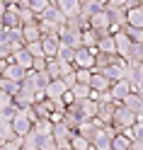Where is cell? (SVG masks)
<instances>
[{
    "label": "cell",
    "mask_w": 143,
    "mask_h": 150,
    "mask_svg": "<svg viewBox=\"0 0 143 150\" xmlns=\"http://www.w3.org/2000/svg\"><path fill=\"white\" fill-rule=\"evenodd\" d=\"M138 121V111H133V109H129L126 104H117V111H114V119H112V124L117 126L119 131H126V128H131L133 124Z\"/></svg>",
    "instance_id": "cell-1"
},
{
    "label": "cell",
    "mask_w": 143,
    "mask_h": 150,
    "mask_svg": "<svg viewBox=\"0 0 143 150\" xmlns=\"http://www.w3.org/2000/svg\"><path fill=\"white\" fill-rule=\"evenodd\" d=\"M58 36H61V44H68V46H73V49L83 46V29H80V27H75V24L65 22Z\"/></svg>",
    "instance_id": "cell-2"
},
{
    "label": "cell",
    "mask_w": 143,
    "mask_h": 150,
    "mask_svg": "<svg viewBox=\"0 0 143 150\" xmlns=\"http://www.w3.org/2000/svg\"><path fill=\"white\" fill-rule=\"evenodd\" d=\"M95 61H97V49L92 46H78L75 49V65L78 68H95Z\"/></svg>",
    "instance_id": "cell-3"
},
{
    "label": "cell",
    "mask_w": 143,
    "mask_h": 150,
    "mask_svg": "<svg viewBox=\"0 0 143 150\" xmlns=\"http://www.w3.org/2000/svg\"><path fill=\"white\" fill-rule=\"evenodd\" d=\"M12 128H15V133H20V136L29 133V131L34 128V119L27 114V109H24V107L17 109V114H15V119H12Z\"/></svg>",
    "instance_id": "cell-4"
},
{
    "label": "cell",
    "mask_w": 143,
    "mask_h": 150,
    "mask_svg": "<svg viewBox=\"0 0 143 150\" xmlns=\"http://www.w3.org/2000/svg\"><path fill=\"white\" fill-rule=\"evenodd\" d=\"M117 99H97V119L102 124H112L114 111H117Z\"/></svg>",
    "instance_id": "cell-5"
},
{
    "label": "cell",
    "mask_w": 143,
    "mask_h": 150,
    "mask_svg": "<svg viewBox=\"0 0 143 150\" xmlns=\"http://www.w3.org/2000/svg\"><path fill=\"white\" fill-rule=\"evenodd\" d=\"M104 7H107L109 20H112V32L124 29V27L129 24V20H126V7H117V5H104Z\"/></svg>",
    "instance_id": "cell-6"
},
{
    "label": "cell",
    "mask_w": 143,
    "mask_h": 150,
    "mask_svg": "<svg viewBox=\"0 0 143 150\" xmlns=\"http://www.w3.org/2000/svg\"><path fill=\"white\" fill-rule=\"evenodd\" d=\"M41 44H44L46 58H56V56H58V51H61V36L58 34H44Z\"/></svg>",
    "instance_id": "cell-7"
},
{
    "label": "cell",
    "mask_w": 143,
    "mask_h": 150,
    "mask_svg": "<svg viewBox=\"0 0 143 150\" xmlns=\"http://www.w3.org/2000/svg\"><path fill=\"white\" fill-rule=\"evenodd\" d=\"M90 27H95L97 32H112V20H109L107 7H102L100 12H95L90 17Z\"/></svg>",
    "instance_id": "cell-8"
},
{
    "label": "cell",
    "mask_w": 143,
    "mask_h": 150,
    "mask_svg": "<svg viewBox=\"0 0 143 150\" xmlns=\"http://www.w3.org/2000/svg\"><path fill=\"white\" fill-rule=\"evenodd\" d=\"M90 87H92V90H97V92H109V90H112V80H109V75L95 68V70H92V78H90Z\"/></svg>",
    "instance_id": "cell-9"
},
{
    "label": "cell",
    "mask_w": 143,
    "mask_h": 150,
    "mask_svg": "<svg viewBox=\"0 0 143 150\" xmlns=\"http://www.w3.org/2000/svg\"><path fill=\"white\" fill-rule=\"evenodd\" d=\"M114 39H117V53L126 58L129 51H131V44H133L131 36H129V32L126 29H117V32H114Z\"/></svg>",
    "instance_id": "cell-10"
},
{
    "label": "cell",
    "mask_w": 143,
    "mask_h": 150,
    "mask_svg": "<svg viewBox=\"0 0 143 150\" xmlns=\"http://www.w3.org/2000/svg\"><path fill=\"white\" fill-rule=\"evenodd\" d=\"M75 104H78V111L83 119H97V99L88 97V99H78Z\"/></svg>",
    "instance_id": "cell-11"
},
{
    "label": "cell",
    "mask_w": 143,
    "mask_h": 150,
    "mask_svg": "<svg viewBox=\"0 0 143 150\" xmlns=\"http://www.w3.org/2000/svg\"><path fill=\"white\" fill-rule=\"evenodd\" d=\"M131 90H133V87H131V80H129V78H121V80H114V82H112V90H109V92H112V97L117 99V102H121Z\"/></svg>",
    "instance_id": "cell-12"
},
{
    "label": "cell",
    "mask_w": 143,
    "mask_h": 150,
    "mask_svg": "<svg viewBox=\"0 0 143 150\" xmlns=\"http://www.w3.org/2000/svg\"><path fill=\"white\" fill-rule=\"evenodd\" d=\"M5 29H12V27H22V17H20V5H7V10L3 15Z\"/></svg>",
    "instance_id": "cell-13"
},
{
    "label": "cell",
    "mask_w": 143,
    "mask_h": 150,
    "mask_svg": "<svg viewBox=\"0 0 143 150\" xmlns=\"http://www.w3.org/2000/svg\"><path fill=\"white\" fill-rule=\"evenodd\" d=\"M97 51H104V53H117V39H114V32H100Z\"/></svg>",
    "instance_id": "cell-14"
},
{
    "label": "cell",
    "mask_w": 143,
    "mask_h": 150,
    "mask_svg": "<svg viewBox=\"0 0 143 150\" xmlns=\"http://www.w3.org/2000/svg\"><path fill=\"white\" fill-rule=\"evenodd\" d=\"M65 92H68V85H65V80L63 78H56L49 82V87H46V97H51V99H61Z\"/></svg>",
    "instance_id": "cell-15"
},
{
    "label": "cell",
    "mask_w": 143,
    "mask_h": 150,
    "mask_svg": "<svg viewBox=\"0 0 143 150\" xmlns=\"http://www.w3.org/2000/svg\"><path fill=\"white\" fill-rule=\"evenodd\" d=\"M34 102H36V92L29 90V87H24V85H22L20 92L15 95V104H17V107H32Z\"/></svg>",
    "instance_id": "cell-16"
},
{
    "label": "cell",
    "mask_w": 143,
    "mask_h": 150,
    "mask_svg": "<svg viewBox=\"0 0 143 150\" xmlns=\"http://www.w3.org/2000/svg\"><path fill=\"white\" fill-rule=\"evenodd\" d=\"M22 36H24V44H29V41H39L44 32H41V27L39 22H32V24H22Z\"/></svg>",
    "instance_id": "cell-17"
},
{
    "label": "cell",
    "mask_w": 143,
    "mask_h": 150,
    "mask_svg": "<svg viewBox=\"0 0 143 150\" xmlns=\"http://www.w3.org/2000/svg\"><path fill=\"white\" fill-rule=\"evenodd\" d=\"M10 61L20 63L22 68H27V70H29L32 65H34V56L29 53V49H27V46H22V49H17V51L12 53V58H10Z\"/></svg>",
    "instance_id": "cell-18"
},
{
    "label": "cell",
    "mask_w": 143,
    "mask_h": 150,
    "mask_svg": "<svg viewBox=\"0 0 143 150\" xmlns=\"http://www.w3.org/2000/svg\"><path fill=\"white\" fill-rule=\"evenodd\" d=\"M121 104H126L129 109H133V111H138V114H141V111H143V95L136 92V90H131L129 95L121 99Z\"/></svg>",
    "instance_id": "cell-19"
},
{
    "label": "cell",
    "mask_w": 143,
    "mask_h": 150,
    "mask_svg": "<svg viewBox=\"0 0 143 150\" xmlns=\"http://www.w3.org/2000/svg\"><path fill=\"white\" fill-rule=\"evenodd\" d=\"M5 78H10V80H17V82H22L24 80V75H27V68H22L20 63H15V61H10L7 63V68H5Z\"/></svg>",
    "instance_id": "cell-20"
},
{
    "label": "cell",
    "mask_w": 143,
    "mask_h": 150,
    "mask_svg": "<svg viewBox=\"0 0 143 150\" xmlns=\"http://www.w3.org/2000/svg\"><path fill=\"white\" fill-rule=\"evenodd\" d=\"M131 143H133V138L126 131H119L114 136V140H112V150H131Z\"/></svg>",
    "instance_id": "cell-21"
},
{
    "label": "cell",
    "mask_w": 143,
    "mask_h": 150,
    "mask_svg": "<svg viewBox=\"0 0 143 150\" xmlns=\"http://www.w3.org/2000/svg\"><path fill=\"white\" fill-rule=\"evenodd\" d=\"M53 3L58 5L68 17H70V15H78L80 7H83V0H53Z\"/></svg>",
    "instance_id": "cell-22"
},
{
    "label": "cell",
    "mask_w": 143,
    "mask_h": 150,
    "mask_svg": "<svg viewBox=\"0 0 143 150\" xmlns=\"http://www.w3.org/2000/svg\"><path fill=\"white\" fill-rule=\"evenodd\" d=\"M119 58V53H104V51H97V61H95V68L97 70H104Z\"/></svg>",
    "instance_id": "cell-23"
},
{
    "label": "cell",
    "mask_w": 143,
    "mask_h": 150,
    "mask_svg": "<svg viewBox=\"0 0 143 150\" xmlns=\"http://www.w3.org/2000/svg\"><path fill=\"white\" fill-rule=\"evenodd\" d=\"M126 20H129V24H133V27H143V5L129 7V10H126Z\"/></svg>",
    "instance_id": "cell-24"
},
{
    "label": "cell",
    "mask_w": 143,
    "mask_h": 150,
    "mask_svg": "<svg viewBox=\"0 0 143 150\" xmlns=\"http://www.w3.org/2000/svg\"><path fill=\"white\" fill-rule=\"evenodd\" d=\"M70 90H73V95H75V102H78V99H88V97H92L90 82H75Z\"/></svg>",
    "instance_id": "cell-25"
},
{
    "label": "cell",
    "mask_w": 143,
    "mask_h": 150,
    "mask_svg": "<svg viewBox=\"0 0 143 150\" xmlns=\"http://www.w3.org/2000/svg\"><path fill=\"white\" fill-rule=\"evenodd\" d=\"M97 41H100V32L95 29V27L83 29V46H92V49H97Z\"/></svg>",
    "instance_id": "cell-26"
},
{
    "label": "cell",
    "mask_w": 143,
    "mask_h": 150,
    "mask_svg": "<svg viewBox=\"0 0 143 150\" xmlns=\"http://www.w3.org/2000/svg\"><path fill=\"white\" fill-rule=\"evenodd\" d=\"M20 17H22V24H32V22H39V15H36L32 7H24L20 5Z\"/></svg>",
    "instance_id": "cell-27"
},
{
    "label": "cell",
    "mask_w": 143,
    "mask_h": 150,
    "mask_svg": "<svg viewBox=\"0 0 143 150\" xmlns=\"http://www.w3.org/2000/svg\"><path fill=\"white\" fill-rule=\"evenodd\" d=\"M39 27L44 34H61L63 24H56V22H49V20H39Z\"/></svg>",
    "instance_id": "cell-28"
},
{
    "label": "cell",
    "mask_w": 143,
    "mask_h": 150,
    "mask_svg": "<svg viewBox=\"0 0 143 150\" xmlns=\"http://www.w3.org/2000/svg\"><path fill=\"white\" fill-rule=\"evenodd\" d=\"M46 73H49V78H51V80L61 78V63H58V58H49V65H46Z\"/></svg>",
    "instance_id": "cell-29"
},
{
    "label": "cell",
    "mask_w": 143,
    "mask_h": 150,
    "mask_svg": "<svg viewBox=\"0 0 143 150\" xmlns=\"http://www.w3.org/2000/svg\"><path fill=\"white\" fill-rule=\"evenodd\" d=\"M126 58L129 61H143V44L141 41H133L131 44V51H129Z\"/></svg>",
    "instance_id": "cell-30"
},
{
    "label": "cell",
    "mask_w": 143,
    "mask_h": 150,
    "mask_svg": "<svg viewBox=\"0 0 143 150\" xmlns=\"http://www.w3.org/2000/svg\"><path fill=\"white\" fill-rule=\"evenodd\" d=\"M126 133H129L133 140H141V143H143V121H136L131 128H126Z\"/></svg>",
    "instance_id": "cell-31"
},
{
    "label": "cell",
    "mask_w": 143,
    "mask_h": 150,
    "mask_svg": "<svg viewBox=\"0 0 143 150\" xmlns=\"http://www.w3.org/2000/svg\"><path fill=\"white\" fill-rule=\"evenodd\" d=\"M124 29L129 32L131 41H141V44H143V27H133V24H126Z\"/></svg>",
    "instance_id": "cell-32"
},
{
    "label": "cell",
    "mask_w": 143,
    "mask_h": 150,
    "mask_svg": "<svg viewBox=\"0 0 143 150\" xmlns=\"http://www.w3.org/2000/svg\"><path fill=\"white\" fill-rule=\"evenodd\" d=\"M58 58H63V61H75V49H73V46H68V44H61Z\"/></svg>",
    "instance_id": "cell-33"
},
{
    "label": "cell",
    "mask_w": 143,
    "mask_h": 150,
    "mask_svg": "<svg viewBox=\"0 0 143 150\" xmlns=\"http://www.w3.org/2000/svg\"><path fill=\"white\" fill-rule=\"evenodd\" d=\"M15 104V97L10 95V92H5V90H0V111L7 109V107H12Z\"/></svg>",
    "instance_id": "cell-34"
},
{
    "label": "cell",
    "mask_w": 143,
    "mask_h": 150,
    "mask_svg": "<svg viewBox=\"0 0 143 150\" xmlns=\"http://www.w3.org/2000/svg\"><path fill=\"white\" fill-rule=\"evenodd\" d=\"M49 3H51V0H29V7H32L36 15H41L46 7H49Z\"/></svg>",
    "instance_id": "cell-35"
},
{
    "label": "cell",
    "mask_w": 143,
    "mask_h": 150,
    "mask_svg": "<svg viewBox=\"0 0 143 150\" xmlns=\"http://www.w3.org/2000/svg\"><path fill=\"white\" fill-rule=\"evenodd\" d=\"M95 68H78V82H90Z\"/></svg>",
    "instance_id": "cell-36"
},
{
    "label": "cell",
    "mask_w": 143,
    "mask_h": 150,
    "mask_svg": "<svg viewBox=\"0 0 143 150\" xmlns=\"http://www.w3.org/2000/svg\"><path fill=\"white\" fill-rule=\"evenodd\" d=\"M126 3H129V0H107L104 5H117V7H126Z\"/></svg>",
    "instance_id": "cell-37"
},
{
    "label": "cell",
    "mask_w": 143,
    "mask_h": 150,
    "mask_svg": "<svg viewBox=\"0 0 143 150\" xmlns=\"http://www.w3.org/2000/svg\"><path fill=\"white\" fill-rule=\"evenodd\" d=\"M7 63H10V58H0V75L5 73V68H7Z\"/></svg>",
    "instance_id": "cell-38"
},
{
    "label": "cell",
    "mask_w": 143,
    "mask_h": 150,
    "mask_svg": "<svg viewBox=\"0 0 143 150\" xmlns=\"http://www.w3.org/2000/svg\"><path fill=\"white\" fill-rule=\"evenodd\" d=\"M7 5H10V3H7V0H0V17L5 15V10H7Z\"/></svg>",
    "instance_id": "cell-39"
},
{
    "label": "cell",
    "mask_w": 143,
    "mask_h": 150,
    "mask_svg": "<svg viewBox=\"0 0 143 150\" xmlns=\"http://www.w3.org/2000/svg\"><path fill=\"white\" fill-rule=\"evenodd\" d=\"M136 5H141V0H129V3H126V10H129V7H136Z\"/></svg>",
    "instance_id": "cell-40"
},
{
    "label": "cell",
    "mask_w": 143,
    "mask_h": 150,
    "mask_svg": "<svg viewBox=\"0 0 143 150\" xmlns=\"http://www.w3.org/2000/svg\"><path fill=\"white\" fill-rule=\"evenodd\" d=\"M0 148H3V136H0Z\"/></svg>",
    "instance_id": "cell-41"
}]
</instances>
